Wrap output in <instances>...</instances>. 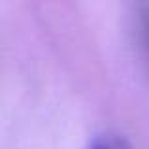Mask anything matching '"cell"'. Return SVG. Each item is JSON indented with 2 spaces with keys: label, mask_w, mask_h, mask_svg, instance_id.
<instances>
[{
  "label": "cell",
  "mask_w": 149,
  "mask_h": 149,
  "mask_svg": "<svg viewBox=\"0 0 149 149\" xmlns=\"http://www.w3.org/2000/svg\"><path fill=\"white\" fill-rule=\"evenodd\" d=\"M87 149H132V146L125 136L115 134V132H106V134L95 136Z\"/></svg>",
  "instance_id": "6da1fadb"
}]
</instances>
